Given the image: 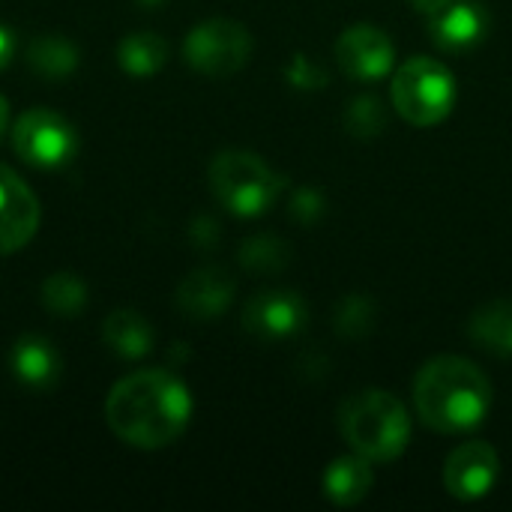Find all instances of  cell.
Returning <instances> with one entry per match:
<instances>
[{
  "mask_svg": "<svg viewBox=\"0 0 512 512\" xmlns=\"http://www.w3.org/2000/svg\"><path fill=\"white\" fill-rule=\"evenodd\" d=\"M114 438L135 450H162L183 438L192 420L189 387L165 369H144L117 381L105 399Z\"/></svg>",
  "mask_w": 512,
  "mask_h": 512,
  "instance_id": "cell-1",
  "label": "cell"
},
{
  "mask_svg": "<svg viewBox=\"0 0 512 512\" xmlns=\"http://www.w3.org/2000/svg\"><path fill=\"white\" fill-rule=\"evenodd\" d=\"M414 408L432 432H471L492 408V381L474 360L456 354L432 357L414 378Z\"/></svg>",
  "mask_w": 512,
  "mask_h": 512,
  "instance_id": "cell-2",
  "label": "cell"
},
{
  "mask_svg": "<svg viewBox=\"0 0 512 512\" xmlns=\"http://www.w3.org/2000/svg\"><path fill=\"white\" fill-rule=\"evenodd\" d=\"M339 429L357 456L369 459L372 465H387L408 450L411 414L393 393L369 387L342 402Z\"/></svg>",
  "mask_w": 512,
  "mask_h": 512,
  "instance_id": "cell-3",
  "label": "cell"
},
{
  "mask_svg": "<svg viewBox=\"0 0 512 512\" xmlns=\"http://www.w3.org/2000/svg\"><path fill=\"white\" fill-rule=\"evenodd\" d=\"M210 192L216 201L243 219L267 213L285 192V177L276 174L252 150H222L210 162Z\"/></svg>",
  "mask_w": 512,
  "mask_h": 512,
  "instance_id": "cell-4",
  "label": "cell"
},
{
  "mask_svg": "<svg viewBox=\"0 0 512 512\" xmlns=\"http://www.w3.org/2000/svg\"><path fill=\"white\" fill-rule=\"evenodd\" d=\"M390 96H393L396 114L405 123L426 129V126H438L441 120L450 117L459 90H456V78L447 63H441L429 54H417L396 66Z\"/></svg>",
  "mask_w": 512,
  "mask_h": 512,
  "instance_id": "cell-5",
  "label": "cell"
},
{
  "mask_svg": "<svg viewBox=\"0 0 512 512\" xmlns=\"http://www.w3.org/2000/svg\"><path fill=\"white\" fill-rule=\"evenodd\" d=\"M186 63L207 78H228L252 57V33L231 18H210L189 30L183 42Z\"/></svg>",
  "mask_w": 512,
  "mask_h": 512,
  "instance_id": "cell-6",
  "label": "cell"
},
{
  "mask_svg": "<svg viewBox=\"0 0 512 512\" xmlns=\"http://www.w3.org/2000/svg\"><path fill=\"white\" fill-rule=\"evenodd\" d=\"M12 150L21 162L39 171L66 168L78 153V135L66 117L48 108L24 111L12 126Z\"/></svg>",
  "mask_w": 512,
  "mask_h": 512,
  "instance_id": "cell-7",
  "label": "cell"
},
{
  "mask_svg": "<svg viewBox=\"0 0 512 512\" xmlns=\"http://www.w3.org/2000/svg\"><path fill=\"white\" fill-rule=\"evenodd\" d=\"M336 63L354 81H381L396 66V45L375 24H351L336 39Z\"/></svg>",
  "mask_w": 512,
  "mask_h": 512,
  "instance_id": "cell-8",
  "label": "cell"
},
{
  "mask_svg": "<svg viewBox=\"0 0 512 512\" xmlns=\"http://www.w3.org/2000/svg\"><path fill=\"white\" fill-rule=\"evenodd\" d=\"M498 474H501L498 450L489 441H465L447 456L441 480L456 501L471 504L495 489Z\"/></svg>",
  "mask_w": 512,
  "mask_h": 512,
  "instance_id": "cell-9",
  "label": "cell"
},
{
  "mask_svg": "<svg viewBox=\"0 0 512 512\" xmlns=\"http://www.w3.org/2000/svg\"><path fill=\"white\" fill-rule=\"evenodd\" d=\"M309 321V306L297 291H258L243 306V330L258 342H285Z\"/></svg>",
  "mask_w": 512,
  "mask_h": 512,
  "instance_id": "cell-10",
  "label": "cell"
},
{
  "mask_svg": "<svg viewBox=\"0 0 512 512\" xmlns=\"http://www.w3.org/2000/svg\"><path fill=\"white\" fill-rule=\"evenodd\" d=\"M42 207L33 189L9 168L0 165V255L21 252L39 231Z\"/></svg>",
  "mask_w": 512,
  "mask_h": 512,
  "instance_id": "cell-11",
  "label": "cell"
},
{
  "mask_svg": "<svg viewBox=\"0 0 512 512\" xmlns=\"http://www.w3.org/2000/svg\"><path fill=\"white\" fill-rule=\"evenodd\" d=\"M432 42L441 51L465 54L489 36V12L477 0H447L441 9L426 15Z\"/></svg>",
  "mask_w": 512,
  "mask_h": 512,
  "instance_id": "cell-12",
  "label": "cell"
},
{
  "mask_svg": "<svg viewBox=\"0 0 512 512\" xmlns=\"http://www.w3.org/2000/svg\"><path fill=\"white\" fill-rule=\"evenodd\" d=\"M234 291H237V282L228 270L222 267H201L195 273H189L180 288H177V309L198 321V324H207V321H216L234 300Z\"/></svg>",
  "mask_w": 512,
  "mask_h": 512,
  "instance_id": "cell-13",
  "label": "cell"
},
{
  "mask_svg": "<svg viewBox=\"0 0 512 512\" xmlns=\"http://www.w3.org/2000/svg\"><path fill=\"white\" fill-rule=\"evenodd\" d=\"M9 369H12V378L33 390V393H48L57 387L60 375H63V360L57 354V348L42 339V336H21L15 345H12V354H9Z\"/></svg>",
  "mask_w": 512,
  "mask_h": 512,
  "instance_id": "cell-14",
  "label": "cell"
},
{
  "mask_svg": "<svg viewBox=\"0 0 512 512\" xmlns=\"http://www.w3.org/2000/svg\"><path fill=\"white\" fill-rule=\"evenodd\" d=\"M375 474H372V462L351 453V456H339L327 465L321 486L324 495L336 504V507H357L369 492H372Z\"/></svg>",
  "mask_w": 512,
  "mask_h": 512,
  "instance_id": "cell-15",
  "label": "cell"
},
{
  "mask_svg": "<svg viewBox=\"0 0 512 512\" xmlns=\"http://www.w3.org/2000/svg\"><path fill=\"white\" fill-rule=\"evenodd\" d=\"M468 336L477 348L495 357H512V300L480 306L468 321Z\"/></svg>",
  "mask_w": 512,
  "mask_h": 512,
  "instance_id": "cell-16",
  "label": "cell"
},
{
  "mask_svg": "<svg viewBox=\"0 0 512 512\" xmlns=\"http://www.w3.org/2000/svg\"><path fill=\"white\" fill-rule=\"evenodd\" d=\"M102 339L123 360H141L153 351V330L132 309L111 312L102 324Z\"/></svg>",
  "mask_w": 512,
  "mask_h": 512,
  "instance_id": "cell-17",
  "label": "cell"
},
{
  "mask_svg": "<svg viewBox=\"0 0 512 512\" xmlns=\"http://www.w3.org/2000/svg\"><path fill=\"white\" fill-rule=\"evenodd\" d=\"M117 63L132 78H150L168 63V42L153 30L129 33L117 45Z\"/></svg>",
  "mask_w": 512,
  "mask_h": 512,
  "instance_id": "cell-18",
  "label": "cell"
},
{
  "mask_svg": "<svg viewBox=\"0 0 512 512\" xmlns=\"http://www.w3.org/2000/svg\"><path fill=\"white\" fill-rule=\"evenodd\" d=\"M27 63H30V69L36 75L60 81V78H66V75H72L78 69V48L63 36L45 33V36H36L27 45Z\"/></svg>",
  "mask_w": 512,
  "mask_h": 512,
  "instance_id": "cell-19",
  "label": "cell"
},
{
  "mask_svg": "<svg viewBox=\"0 0 512 512\" xmlns=\"http://www.w3.org/2000/svg\"><path fill=\"white\" fill-rule=\"evenodd\" d=\"M291 264V246L282 237L273 234H258L249 237L240 246V267L255 273V276H273L282 273Z\"/></svg>",
  "mask_w": 512,
  "mask_h": 512,
  "instance_id": "cell-20",
  "label": "cell"
},
{
  "mask_svg": "<svg viewBox=\"0 0 512 512\" xmlns=\"http://www.w3.org/2000/svg\"><path fill=\"white\" fill-rule=\"evenodd\" d=\"M378 306L369 294H348L336 303L333 312V330L342 339H363L375 330Z\"/></svg>",
  "mask_w": 512,
  "mask_h": 512,
  "instance_id": "cell-21",
  "label": "cell"
},
{
  "mask_svg": "<svg viewBox=\"0 0 512 512\" xmlns=\"http://www.w3.org/2000/svg\"><path fill=\"white\" fill-rule=\"evenodd\" d=\"M42 303L54 312V315H78L87 303V288L75 273H51L42 282Z\"/></svg>",
  "mask_w": 512,
  "mask_h": 512,
  "instance_id": "cell-22",
  "label": "cell"
},
{
  "mask_svg": "<svg viewBox=\"0 0 512 512\" xmlns=\"http://www.w3.org/2000/svg\"><path fill=\"white\" fill-rule=\"evenodd\" d=\"M387 105L378 96H357L351 99V105L345 108V129L354 138H378L387 129Z\"/></svg>",
  "mask_w": 512,
  "mask_h": 512,
  "instance_id": "cell-23",
  "label": "cell"
},
{
  "mask_svg": "<svg viewBox=\"0 0 512 512\" xmlns=\"http://www.w3.org/2000/svg\"><path fill=\"white\" fill-rule=\"evenodd\" d=\"M285 78L297 90H321L330 81L327 69L318 60H312L309 54H294L285 66Z\"/></svg>",
  "mask_w": 512,
  "mask_h": 512,
  "instance_id": "cell-24",
  "label": "cell"
},
{
  "mask_svg": "<svg viewBox=\"0 0 512 512\" xmlns=\"http://www.w3.org/2000/svg\"><path fill=\"white\" fill-rule=\"evenodd\" d=\"M288 213L291 219H297L300 225H315L324 219L327 213V195L315 186H300L294 195H291V204H288Z\"/></svg>",
  "mask_w": 512,
  "mask_h": 512,
  "instance_id": "cell-25",
  "label": "cell"
},
{
  "mask_svg": "<svg viewBox=\"0 0 512 512\" xmlns=\"http://www.w3.org/2000/svg\"><path fill=\"white\" fill-rule=\"evenodd\" d=\"M15 48H18V42H15V36H12V30L0 24V72L12 63Z\"/></svg>",
  "mask_w": 512,
  "mask_h": 512,
  "instance_id": "cell-26",
  "label": "cell"
},
{
  "mask_svg": "<svg viewBox=\"0 0 512 512\" xmlns=\"http://www.w3.org/2000/svg\"><path fill=\"white\" fill-rule=\"evenodd\" d=\"M447 0H411V6L417 9V12H423V15H432L435 9H441Z\"/></svg>",
  "mask_w": 512,
  "mask_h": 512,
  "instance_id": "cell-27",
  "label": "cell"
},
{
  "mask_svg": "<svg viewBox=\"0 0 512 512\" xmlns=\"http://www.w3.org/2000/svg\"><path fill=\"white\" fill-rule=\"evenodd\" d=\"M6 126H9V102H6V96H0V138L6 132Z\"/></svg>",
  "mask_w": 512,
  "mask_h": 512,
  "instance_id": "cell-28",
  "label": "cell"
},
{
  "mask_svg": "<svg viewBox=\"0 0 512 512\" xmlns=\"http://www.w3.org/2000/svg\"><path fill=\"white\" fill-rule=\"evenodd\" d=\"M144 6H156V3H162V0H141Z\"/></svg>",
  "mask_w": 512,
  "mask_h": 512,
  "instance_id": "cell-29",
  "label": "cell"
}]
</instances>
